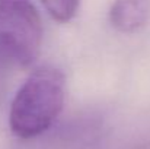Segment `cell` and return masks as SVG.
I'll list each match as a JSON object with an SVG mask.
<instances>
[{
	"instance_id": "3",
	"label": "cell",
	"mask_w": 150,
	"mask_h": 149,
	"mask_svg": "<svg viewBox=\"0 0 150 149\" xmlns=\"http://www.w3.org/2000/svg\"><path fill=\"white\" fill-rule=\"evenodd\" d=\"M150 0H114L109 9V22L120 32L131 34L147 22Z\"/></svg>"
},
{
	"instance_id": "4",
	"label": "cell",
	"mask_w": 150,
	"mask_h": 149,
	"mask_svg": "<svg viewBox=\"0 0 150 149\" xmlns=\"http://www.w3.org/2000/svg\"><path fill=\"white\" fill-rule=\"evenodd\" d=\"M79 3L80 0H42L51 18L58 22H69L76 15Z\"/></svg>"
},
{
	"instance_id": "1",
	"label": "cell",
	"mask_w": 150,
	"mask_h": 149,
	"mask_svg": "<svg viewBox=\"0 0 150 149\" xmlns=\"http://www.w3.org/2000/svg\"><path fill=\"white\" fill-rule=\"evenodd\" d=\"M64 98V75L51 66L35 69L12 101L9 113L10 130L21 139L42 135L60 115Z\"/></svg>"
},
{
	"instance_id": "2",
	"label": "cell",
	"mask_w": 150,
	"mask_h": 149,
	"mask_svg": "<svg viewBox=\"0 0 150 149\" xmlns=\"http://www.w3.org/2000/svg\"><path fill=\"white\" fill-rule=\"evenodd\" d=\"M42 24L29 0H0V51L21 66H31L41 50Z\"/></svg>"
}]
</instances>
